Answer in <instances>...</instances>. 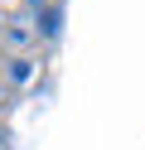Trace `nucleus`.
<instances>
[{"label": "nucleus", "instance_id": "f257e3e1", "mask_svg": "<svg viewBox=\"0 0 145 150\" xmlns=\"http://www.w3.org/2000/svg\"><path fill=\"white\" fill-rule=\"evenodd\" d=\"M39 34H44V20L29 15L24 5L0 10V58H10V53H34L39 49Z\"/></svg>", "mask_w": 145, "mask_h": 150}, {"label": "nucleus", "instance_id": "20e7f679", "mask_svg": "<svg viewBox=\"0 0 145 150\" xmlns=\"http://www.w3.org/2000/svg\"><path fill=\"white\" fill-rule=\"evenodd\" d=\"M15 5H19V0H0V10H15Z\"/></svg>", "mask_w": 145, "mask_h": 150}, {"label": "nucleus", "instance_id": "7ed1b4c3", "mask_svg": "<svg viewBox=\"0 0 145 150\" xmlns=\"http://www.w3.org/2000/svg\"><path fill=\"white\" fill-rule=\"evenodd\" d=\"M10 107H15V87H10V82H5V78H0V116H5V111H10Z\"/></svg>", "mask_w": 145, "mask_h": 150}, {"label": "nucleus", "instance_id": "f03ea898", "mask_svg": "<svg viewBox=\"0 0 145 150\" xmlns=\"http://www.w3.org/2000/svg\"><path fill=\"white\" fill-rule=\"evenodd\" d=\"M0 78H5L15 92H24L29 82L39 78V58L34 53H10V58H0Z\"/></svg>", "mask_w": 145, "mask_h": 150}, {"label": "nucleus", "instance_id": "39448f33", "mask_svg": "<svg viewBox=\"0 0 145 150\" xmlns=\"http://www.w3.org/2000/svg\"><path fill=\"white\" fill-rule=\"evenodd\" d=\"M5 140H10V136H5V126H0V150H5Z\"/></svg>", "mask_w": 145, "mask_h": 150}]
</instances>
